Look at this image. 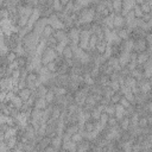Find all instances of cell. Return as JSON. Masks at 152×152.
<instances>
[{
	"instance_id": "1",
	"label": "cell",
	"mask_w": 152,
	"mask_h": 152,
	"mask_svg": "<svg viewBox=\"0 0 152 152\" xmlns=\"http://www.w3.org/2000/svg\"><path fill=\"white\" fill-rule=\"evenodd\" d=\"M148 46H150V45L147 44V42H146L145 38H139V39H137V40L133 43V50H132V51H134V52H137V53L145 52Z\"/></svg>"
},
{
	"instance_id": "2",
	"label": "cell",
	"mask_w": 152,
	"mask_h": 152,
	"mask_svg": "<svg viewBox=\"0 0 152 152\" xmlns=\"http://www.w3.org/2000/svg\"><path fill=\"white\" fill-rule=\"evenodd\" d=\"M53 37L59 42H65L68 39V31L65 28H56L55 32H53Z\"/></svg>"
},
{
	"instance_id": "3",
	"label": "cell",
	"mask_w": 152,
	"mask_h": 152,
	"mask_svg": "<svg viewBox=\"0 0 152 152\" xmlns=\"http://www.w3.org/2000/svg\"><path fill=\"white\" fill-rule=\"evenodd\" d=\"M81 131V126L78 124H68L64 126V133L69 135H74Z\"/></svg>"
},
{
	"instance_id": "4",
	"label": "cell",
	"mask_w": 152,
	"mask_h": 152,
	"mask_svg": "<svg viewBox=\"0 0 152 152\" xmlns=\"http://www.w3.org/2000/svg\"><path fill=\"white\" fill-rule=\"evenodd\" d=\"M55 32V27L49 23L48 25H45V27L43 28L42 33H40V40H45L46 38H49L50 36H52Z\"/></svg>"
},
{
	"instance_id": "5",
	"label": "cell",
	"mask_w": 152,
	"mask_h": 152,
	"mask_svg": "<svg viewBox=\"0 0 152 152\" xmlns=\"http://www.w3.org/2000/svg\"><path fill=\"white\" fill-rule=\"evenodd\" d=\"M49 90H50V89H49L44 83H39V84L37 86V88H36V90H34L33 93L36 94V96H37V97H45V96L48 95Z\"/></svg>"
},
{
	"instance_id": "6",
	"label": "cell",
	"mask_w": 152,
	"mask_h": 152,
	"mask_svg": "<svg viewBox=\"0 0 152 152\" xmlns=\"http://www.w3.org/2000/svg\"><path fill=\"white\" fill-rule=\"evenodd\" d=\"M115 34H116V37H118L119 39H121V40H127V39H129V30H128L127 26L115 30Z\"/></svg>"
},
{
	"instance_id": "7",
	"label": "cell",
	"mask_w": 152,
	"mask_h": 152,
	"mask_svg": "<svg viewBox=\"0 0 152 152\" xmlns=\"http://www.w3.org/2000/svg\"><path fill=\"white\" fill-rule=\"evenodd\" d=\"M32 94H33V90H31L30 88H24V89H20V91H19V96H20V99L24 101V102H26V101H28L30 100V97L32 96Z\"/></svg>"
},
{
	"instance_id": "8",
	"label": "cell",
	"mask_w": 152,
	"mask_h": 152,
	"mask_svg": "<svg viewBox=\"0 0 152 152\" xmlns=\"http://www.w3.org/2000/svg\"><path fill=\"white\" fill-rule=\"evenodd\" d=\"M48 106H49V102L46 101L45 97H38V99L36 100L33 107L37 108V109H40V110H45V109L48 108Z\"/></svg>"
},
{
	"instance_id": "9",
	"label": "cell",
	"mask_w": 152,
	"mask_h": 152,
	"mask_svg": "<svg viewBox=\"0 0 152 152\" xmlns=\"http://www.w3.org/2000/svg\"><path fill=\"white\" fill-rule=\"evenodd\" d=\"M61 53H62V56H63L65 59H74V50H72V46H71V45L64 46Z\"/></svg>"
},
{
	"instance_id": "10",
	"label": "cell",
	"mask_w": 152,
	"mask_h": 152,
	"mask_svg": "<svg viewBox=\"0 0 152 152\" xmlns=\"http://www.w3.org/2000/svg\"><path fill=\"white\" fill-rule=\"evenodd\" d=\"M129 126H131V119H129V116H126L125 115L121 120H119V128L121 131H128Z\"/></svg>"
},
{
	"instance_id": "11",
	"label": "cell",
	"mask_w": 152,
	"mask_h": 152,
	"mask_svg": "<svg viewBox=\"0 0 152 152\" xmlns=\"http://www.w3.org/2000/svg\"><path fill=\"white\" fill-rule=\"evenodd\" d=\"M45 68H46V70L49 71V74H51V75H55V74L58 72V65H57V63H56L55 61L48 63V64L45 65Z\"/></svg>"
},
{
	"instance_id": "12",
	"label": "cell",
	"mask_w": 152,
	"mask_h": 152,
	"mask_svg": "<svg viewBox=\"0 0 152 152\" xmlns=\"http://www.w3.org/2000/svg\"><path fill=\"white\" fill-rule=\"evenodd\" d=\"M148 59H150V57H148V55H147L146 51H145V52H140V53H138L137 63H138V64H145Z\"/></svg>"
},
{
	"instance_id": "13",
	"label": "cell",
	"mask_w": 152,
	"mask_h": 152,
	"mask_svg": "<svg viewBox=\"0 0 152 152\" xmlns=\"http://www.w3.org/2000/svg\"><path fill=\"white\" fill-rule=\"evenodd\" d=\"M122 96H124L122 91L114 93V94L110 96V103H113V104H119V103H120V100H121Z\"/></svg>"
},
{
	"instance_id": "14",
	"label": "cell",
	"mask_w": 152,
	"mask_h": 152,
	"mask_svg": "<svg viewBox=\"0 0 152 152\" xmlns=\"http://www.w3.org/2000/svg\"><path fill=\"white\" fill-rule=\"evenodd\" d=\"M115 112H116V104L109 103L108 106H106V108H104V112H103V113H106L108 116H113V115H115Z\"/></svg>"
},
{
	"instance_id": "15",
	"label": "cell",
	"mask_w": 152,
	"mask_h": 152,
	"mask_svg": "<svg viewBox=\"0 0 152 152\" xmlns=\"http://www.w3.org/2000/svg\"><path fill=\"white\" fill-rule=\"evenodd\" d=\"M6 58H7L8 63L11 64V63H13V62L17 61V58H18V52H17V51H13V50H10V51L6 53Z\"/></svg>"
},
{
	"instance_id": "16",
	"label": "cell",
	"mask_w": 152,
	"mask_h": 152,
	"mask_svg": "<svg viewBox=\"0 0 152 152\" xmlns=\"http://www.w3.org/2000/svg\"><path fill=\"white\" fill-rule=\"evenodd\" d=\"M132 11H133V14H134V18H135V19H141V18H142V14H144V13H142L140 6H138V5L134 4Z\"/></svg>"
},
{
	"instance_id": "17",
	"label": "cell",
	"mask_w": 152,
	"mask_h": 152,
	"mask_svg": "<svg viewBox=\"0 0 152 152\" xmlns=\"http://www.w3.org/2000/svg\"><path fill=\"white\" fill-rule=\"evenodd\" d=\"M109 87L112 88V90H113L114 93L121 91V89H122V87H121V84L119 83V81H114V82H110V83H109Z\"/></svg>"
},
{
	"instance_id": "18",
	"label": "cell",
	"mask_w": 152,
	"mask_h": 152,
	"mask_svg": "<svg viewBox=\"0 0 152 152\" xmlns=\"http://www.w3.org/2000/svg\"><path fill=\"white\" fill-rule=\"evenodd\" d=\"M124 109H127V108H129L131 106H132V102L129 101V100H127L125 96H122L121 97V100H120V103H119Z\"/></svg>"
},
{
	"instance_id": "19",
	"label": "cell",
	"mask_w": 152,
	"mask_h": 152,
	"mask_svg": "<svg viewBox=\"0 0 152 152\" xmlns=\"http://www.w3.org/2000/svg\"><path fill=\"white\" fill-rule=\"evenodd\" d=\"M138 126L140 128H145L148 126V121H147V118L146 116H139L138 119Z\"/></svg>"
},
{
	"instance_id": "20",
	"label": "cell",
	"mask_w": 152,
	"mask_h": 152,
	"mask_svg": "<svg viewBox=\"0 0 152 152\" xmlns=\"http://www.w3.org/2000/svg\"><path fill=\"white\" fill-rule=\"evenodd\" d=\"M131 150H132V152H141L142 151V145L140 142L133 141L131 144Z\"/></svg>"
},
{
	"instance_id": "21",
	"label": "cell",
	"mask_w": 152,
	"mask_h": 152,
	"mask_svg": "<svg viewBox=\"0 0 152 152\" xmlns=\"http://www.w3.org/2000/svg\"><path fill=\"white\" fill-rule=\"evenodd\" d=\"M114 94V91L112 90V88L109 87V86H107V87H103V96L104 97H108V99H110V96Z\"/></svg>"
},
{
	"instance_id": "22",
	"label": "cell",
	"mask_w": 152,
	"mask_h": 152,
	"mask_svg": "<svg viewBox=\"0 0 152 152\" xmlns=\"http://www.w3.org/2000/svg\"><path fill=\"white\" fill-rule=\"evenodd\" d=\"M109 80H110V82L119 81V80H120V72H119V71H113V72L109 75Z\"/></svg>"
},
{
	"instance_id": "23",
	"label": "cell",
	"mask_w": 152,
	"mask_h": 152,
	"mask_svg": "<svg viewBox=\"0 0 152 152\" xmlns=\"http://www.w3.org/2000/svg\"><path fill=\"white\" fill-rule=\"evenodd\" d=\"M141 11H142V13H151V7L147 1H145V4L141 6Z\"/></svg>"
},
{
	"instance_id": "24",
	"label": "cell",
	"mask_w": 152,
	"mask_h": 152,
	"mask_svg": "<svg viewBox=\"0 0 152 152\" xmlns=\"http://www.w3.org/2000/svg\"><path fill=\"white\" fill-rule=\"evenodd\" d=\"M57 152H70L69 150H65V148H59Z\"/></svg>"
},
{
	"instance_id": "25",
	"label": "cell",
	"mask_w": 152,
	"mask_h": 152,
	"mask_svg": "<svg viewBox=\"0 0 152 152\" xmlns=\"http://www.w3.org/2000/svg\"><path fill=\"white\" fill-rule=\"evenodd\" d=\"M86 152H93V151H91V150H89V151H86Z\"/></svg>"
}]
</instances>
